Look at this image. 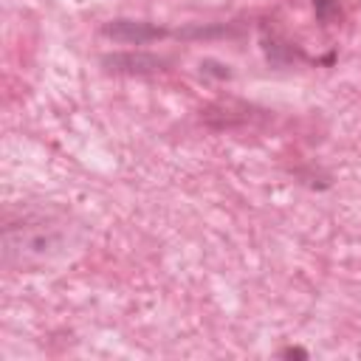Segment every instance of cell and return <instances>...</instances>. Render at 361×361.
<instances>
[{"label":"cell","mask_w":361,"mask_h":361,"mask_svg":"<svg viewBox=\"0 0 361 361\" xmlns=\"http://www.w3.org/2000/svg\"><path fill=\"white\" fill-rule=\"evenodd\" d=\"M71 245V226L54 214H25L20 226L3 228V262L6 268H39L62 257Z\"/></svg>","instance_id":"cell-1"},{"label":"cell","mask_w":361,"mask_h":361,"mask_svg":"<svg viewBox=\"0 0 361 361\" xmlns=\"http://www.w3.org/2000/svg\"><path fill=\"white\" fill-rule=\"evenodd\" d=\"M104 34L116 42H127V45H144L152 39L166 37L164 28L152 25V23H141V20H113L104 25Z\"/></svg>","instance_id":"cell-2"},{"label":"cell","mask_w":361,"mask_h":361,"mask_svg":"<svg viewBox=\"0 0 361 361\" xmlns=\"http://www.w3.org/2000/svg\"><path fill=\"white\" fill-rule=\"evenodd\" d=\"M102 62L116 73H155V71H164V65H166V59H161L155 54H144V51L113 54V56H104Z\"/></svg>","instance_id":"cell-3"},{"label":"cell","mask_w":361,"mask_h":361,"mask_svg":"<svg viewBox=\"0 0 361 361\" xmlns=\"http://www.w3.org/2000/svg\"><path fill=\"white\" fill-rule=\"evenodd\" d=\"M313 11H316V20L324 23V25L341 20V6H338V0H313Z\"/></svg>","instance_id":"cell-4"},{"label":"cell","mask_w":361,"mask_h":361,"mask_svg":"<svg viewBox=\"0 0 361 361\" xmlns=\"http://www.w3.org/2000/svg\"><path fill=\"white\" fill-rule=\"evenodd\" d=\"M279 355H282V358H307L310 353L302 350V347H285V350H279Z\"/></svg>","instance_id":"cell-5"}]
</instances>
